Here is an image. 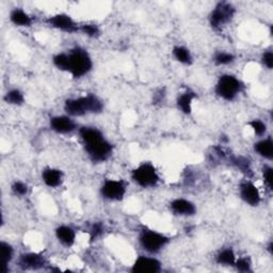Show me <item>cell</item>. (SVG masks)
Instances as JSON below:
<instances>
[{
	"instance_id": "obj_4",
	"label": "cell",
	"mask_w": 273,
	"mask_h": 273,
	"mask_svg": "<svg viewBox=\"0 0 273 273\" xmlns=\"http://www.w3.org/2000/svg\"><path fill=\"white\" fill-rule=\"evenodd\" d=\"M131 178L137 185L142 188H154L160 180L156 168L151 162H143L137 167L132 171Z\"/></svg>"
},
{
	"instance_id": "obj_15",
	"label": "cell",
	"mask_w": 273,
	"mask_h": 273,
	"mask_svg": "<svg viewBox=\"0 0 273 273\" xmlns=\"http://www.w3.org/2000/svg\"><path fill=\"white\" fill-rule=\"evenodd\" d=\"M42 180L49 188H57L62 184L63 173L61 170L54 168H46L42 172Z\"/></svg>"
},
{
	"instance_id": "obj_27",
	"label": "cell",
	"mask_w": 273,
	"mask_h": 273,
	"mask_svg": "<svg viewBox=\"0 0 273 273\" xmlns=\"http://www.w3.org/2000/svg\"><path fill=\"white\" fill-rule=\"evenodd\" d=\"M250 126H251V128L253 129L254 133L258 137H261L264 135L267 131V125L265 122H263L261 120H258V119H255L253 121H251L249 123Z\"/></svg>"
},
{
	"instance_id": "obj_10",
	"label": "cell",
	"mask_w": 273,
	"mask_h": 273,
	"mask_svg": "<svg viewBox=\"0 0 273 273\" xmlns=\"http://www.w3.org/2000/svg\"><path fill=\"white\" fill-rule=\"evenodd\" d=\"M161 271V263L157 258L139 256L131 267L133 273H158Z\"/></svg>"
},
{
	"instance_id": "obj_26",
	"label": "cell",
	"mask_w": 273,
	"mask_h": 273,
	"mask_svg": "<svg viewBox=\"0 0 273 273\" xmlns=\"http://www.w3.org/2000/svg\"><path fill=\"white\" fill-rule=\"evenodd\" d=\"M52 62L57 68H59L60 71L68 72V54L61 52L56 54L52 59Z\"/></svg>"
},
{
	"instance_id": "obj_11",
	"label": "cell",
	"mask_w": 273,
	"mask_h": 273,
	"mask_svg": "<svg viewBox=\"0 0 273 273\" xmlns=\"http://www.w3.org/2000/svg\"><path fill=\"white\" fill-rule=\"evenodd\" d=\"M239 195L250 206H258L261 197L257 187L250 180H245L239 186Z\"/></svg>"
},
{
	"instance_id": "obj_33",
	"label": "cell",
	"mask_w": 273,
	"mask_h": 273,
	"mask_svg": "<svg viewBox=\"0 0 273 273\" xmlns=\"http://www.w3.org/2000/svg\"><path fill=\"white\" fill-rule=\"evenodd\" d=\"M261 62H263V64L267 68L271 70L272 66H273V52L271 50H268V51L264 52L263 57H261Z\"/></svg>"
},
{
	"instance_id": "obj_3",
	"label": "cell",
	"mask_w": 273,
	"mask_h": 273,
	"mask_svg": "<svg viewBox=\"0 0 273 273\" xmlns=\"http://www.w3.org/2000/svg\"><path fill=\"white\" fill-rule=\"evenodd\" d=\"M242 87L241 81L237 77L234 75L225 74L218 79L214 91L215 94L222 99L232 101L241 92Z\"/></svg>"
},
{
	"instance_id": "obj_32",
	"label": "cell",
	"mask_w": 273,
	"mask_h": 273,
	"mask_svg": "<svg viewBox=\"0 0 273 273\" xmlns=\"http://www.w3.org/2000/svg\"><path fill=\"white\" fill-rule=\"evenodd\" d=\"M104 225H102L101 223H94L92 225V227H91V231H90V234H91V240H95V239L99 238L102 234H104Z\"/></svg>"
},
{
	"instance_id": "obj_19",
	"label": "cell",
	"mask_w": 273,
	"mask_h": 273,
	"mask_svg": "<svg viewBox=\"0 0 273 273\" xmlns=\"http://www.w3.org/2000/svg\"><path fill=\"white\" fill-rule=\"evenodd\" d=\"M197 97V94L195 92H192L190 90H187L185 93L180 94L177 97V107L178 109L185 113V115H190L192 111V101Z\"/></svg>"
},
{
	"instance_id": "obj_6",
	"label": "cell",
	"mask_w": 273,
	"mask_h": 273,
	"mask_svg": "<svg viewBox=\"0 0 273 273\" xmlns=\"http://www.w3.org/2000/svg\"><path fill=\"white\" fill-rule=\"evenodd\" d=\"M85 150L92 161L105 162L111 157L113 146L104 137H101V138H98L94 141L86 143Z\"/></svg>"
},
{
	"instance_id": "obj_2",
	"label": "cell",
	"mask_w": 273,
	"mask_h": 273,
	"mask_svg": "<svg viewBox=\"0 0 273 273\" xmlns=\"http://www.w3.org/2000/svg\"><path fill=\"white\" fill-rule=\"evenodd\" d=\"M67 54L68 73H71L74 78H83L92 70V58H91V56L86 49L81 47H75Z\"/></svg>"
},
{
	"instance_id": "obj_24",
	"label": "cell",
	"mask_w": 273,
	"mask_h": 273,
	"mask_svg": "<svg viewBox=\"0 0 273 273\" xmlns=\"http://www.w3.org/2000/svg\"><path fill=\"white\" fill-rule=\"evenodd\" d=\"M5 101L8 102L10 105H15V106H20L24 104L25 101V96L17 89L10 90L9 92L5 95Z\"/></svg>"
},
{
	"instance_id": "obj_14",
	"label": "cell",
	"mask_w": 273,
	"mask_h": 273,
	"mask_svg": "<svg viewBox=\"0 0 273 273\" xmlns=\"http://www.w3.org/2000/svg\"><path fill=\"white\" fill-rule=\"evenodd\" d=\"M171 211L176 215H183V217H191L197 213V207L192 202L186 199H175L170 204Z\"/></svg>"
},
{
	"instance_id": "obj_31",
	"label": "cell",
	"mask_w": 273,
	"mask_h": 273,
	"mask_svg": "<svg viewBox=\"0 0 273 273\" xmlns=\"http://www.w3.org/2000/svg\"><path fill=\"white\" fill-rule=\"evenodd\" d=\"M273 170L271 167L269 166H265L263 169V177H264V181L266 186L268 187L269 190H272V185H273Z\"/></svg>"
},
{
	"instance_id": "obj_29",
	"label": "cell",
	"mask_w": 273,
	"mask_h": 273,
	"mask_svg": "<svg viewBox=\"0 0 273 273\" xmlns=\"http://www.w3.org/2000/svg\"><path fill=\"white\" fill-rule=\"evenodd\" d=\"M80 30L89 38H97V37H99V33H100L98 26H96L94 24L83 25V26H80Z\"/></svg>"
},
{
	"instance_id": "obj_23",
	"label": "cell",
	"mask_w": 273,
	"mask_h": 273,
	"mask_svg": "<svg viewBox=\"0 0 273 273\" xmlns=\"http://www.w3.org/2000/svg\"><path fill=\"white\" fill-rule=\"evenodd\" d=\"M0 248H2V264H3V272H8V266L11 263V260L13 259L14 256V250L12 245L9 244L8 242L2 241L0 243Z\"/></svg>"
},
{
	"instance_id": "obj_1",
	"label": "cell",
	"mask_w": 273,
	"mask_h": 273,
	"mask_svg": "<svg viewBox=\"0 0 273 273\" xmlns=\"http://www.w3.org/2000/svg\"><path fill=\"white\" fill-rule=\"evenodd\" d=\"M104 104L102 101L94 94H88L87 96L70 98L64 102V110L68 116L71 117H83L88 113H97L102 112Z\"/></svg>"
},
{
	"instance_id": "obj_28",
	"label": "cell",
	"mask_w": 273,
	"mask_h": 273,
	"mask_svg": "<svg viewBox=\"0 0 273 273\" xmlns=\"http://www.w3.org/2000/svg\"><path fill=\"white\" fill-rule=\"evenodd\" d=\"M234 267L240 272H251L252 271V263L250 258L248 257H241L239 259H236Z\"/></svg>"
},
{
	"instance_id": "obj_30",
	"label": "cell",
	"mask_w": 273,
	"mask_h": 273,
	"mask_svg": "<svg viewBox=\"0 0 273 273\" xmlns=\"http://www.w3.org/2000/svg\"><path fill=\"white\" fill-rule=\"evenodd\" d=\"M12 191L15 196H18V197H25L27 196V193H28V186L25 184V183H22V181H15V183L12 185Z\"/></svg>"
},
{
	"instance_id": "obj_21",
	"label": "cell",
	"mask_w": 273,
	"mask_h": 273,
	"mask_svg": "<svg viewBox=\"0 0 273 273\" xmlns=\"http://www.w3.org/2000/svg\"><path fill=\"white\" fill-rule=\"evenodd\" d=\"M231 162L234 167H236L239 171H240V172L245 174L248 177L253 175L251 162H250L248 158L243 156H235V157H232Z\"/></svg>"
},
{
	"instance_id": "obj_20",
	"label": "cell",
	"mask_w": 273,
	"mask_h": 273,
	"mask_svg": "<svg viewBox=\"0 0 273 273\" xmlns=\"http://www.w3.org/2000/svg\"><path fill=\"white\" fill-rule=\"evenodd\" d=\"M236 255L234 250L231 248H226L221 250V251L215 256V263L220 266H227V267H234L236 261Z\"/></svg>"
},
{
	"instance_id": "obj_9",
	"label": "cell",
	"mask_w": 273,
	"mask_h": 273,
	"mask_svg": "<svg viewBox=\"0 0 273 273\" xmlns=\"http://www.w3.org/2000/svg\"><path fill=\"white\" fill-rule=\"evenodd\" d=\"M47 22L50 27L66 33H76L80 30V27L77 25V22L70 15L63 13L48 17Z\"/></svg>"
},
{
	"instance_id": "obj_13",
	"label": "cell",
	"mask_w": 273,
	"mask_h": 273,
	"mask_svg": "<svg viewBox=\"0 0 273 273\" xmlns=\"http://www.w3.org/2000/svg\"><path fill=\"white\" fill-rule=\"evenodd\" d=\"M50 128L57 133L66 134L75 131L77 126L76 123L70 117L58 116L50 119Z\"/></svg>"
},
{
	"instance_id": "obj_34",
	"label": "cell",
	"mask_w": 273,
	"mask_h": 273,
	"mask_svg": "<svg viewBox=\"0 0 273 273\" xmlns=\"http://www.w3.org/2000/svg\"><path fill=\"white\" fill-rule=\"evenodd\" d=\"M166 96L165 91L162 89L158 90V92L156 94H154V104H160V102L163 101Z\"/></svg>"
},
{
	"instance_id": "obj_16",
	"label": "cell",
	"mask_w": 273,
	"mask_h": 273,
	"mask_svg": "<svg viewBox=\"0 0 273 273\" xmlns=\"http://www.w3.org/2000/svg\"><path fill=\"white\" fill-rule=\"evenodd\" d=\"M56 237L65 247H72L76 241V232L71 226L61 225L56 229Z\"/></svg>"
},
{
	"instance_id": "obj_8",
	"label": "cell",
	"mask_w": 273,
	"mask_h": 273,
	"mask_svg": "<svg viewBox=\"0 0 273 273\" xmlns=\"http://www.w3.org/2000/svg\"><path fill=\"white\" fill-rule=\"evenodd\" d=\"M127 186L124 180L121 179H106L101 185L100 195L105 200L119 202L122 201L126 195Z\"/></svg>"
},
{
	"instance_id": "obj_7",
	"label": "cell",
	"mask_w": 273,
	"mask_h": 273,
	"mask_svg": "<svg viewBox=\"0 0 273 273\" xmlns=\"http://www.w3.org/2000/svg\"><path fill=\"white\" fill-rule=\"evenodd\" d=\"M236 10L229 3H219L211 11L209 15V24L215 31H220L233 19Z\"/></svg>"
},
{
	"instance_id": "obj_18",
	"label": "cell",
	"mask_w": 273,
	"mask_h": 273,
	"mask_svg": "<svg viewBox=\"0 0 273 273\" xmlns=\"http://www.w3.org/2000/svg\"><path fill=\"white\" fill-rule=\"evenodd\" d=\"M254 150L260 157L267 159V160H271L273 158V141L271 137L256 142L254 144Z\"/></svg>"
},
{
	"instance_id": "obj_17",
	"label": "cell",
	"mask_w": 273,
	"mask_h": 273,
	"mask_svg": "<svg viewBox=\"0 0 273 273\" xmlns=\"http://www.w3.org/2000/svg\"><path fill=\"white\" fill-rule=\"evenodd\" d=\"M10 20L18 27H30L33 22L32 17L24 10L16 8L10 13Z\"/></svg>"
},
{
	"instance_id": "obj_25",
	"label": "cell",
	"mask_w": 273,
	"mask_h": 273,
	"mask_svg": "<svg viewBox=\"0 0 273 273\" xmlns=\"http://www.w3.org/2000/svg\"><path fill=\"white\" fill-rule=\"evenodd\" d=\"M235 61V56L227 51H218L213 56V62L215 65H229Z\"/></svg>"
},
{
	"instance_id": "obj_12",
	"label": "cell",
	"mask_w": 273,
	"mask_h": 273,
	"mask_svg": "<svg viewBox=\"0 0 273 273\" xmlns=\"http://www.w3.org/2000/svg\"><path fill=\"white\" fill-rule=\"evenodd\" d=\"M18 265L22 270H40L46 265V259L38 253H25L20 255Z\"/></svg>"
},
{
	"instance_id": "obj_35",
	"label": "cell",
	"mask_w": 273,
	"mask_h": 273,
	"mask_svg": "<svg viewBox=\"0 0 273 273\" xmlns=\"http://www.w3.org/2000/svg\"><path fill=\"white\" fill-rule=\"evenodd\" d=\"M272 248H273V243H272V241H270L268 244V250H269L270 254H272Z\"/></svg>"
},
{
	"instance_id": "obj_22",
	"label": "cell",
	"mask_w": 273,
	"mask_h": 273,
	"mask_svg": "<svg viewBox=\"0 0 273 273\" xmlns=\"http://www.w3.org/2000/svg\"><path fill=\"white\" fill-rule=\"evenodd\" d=\"M174 58L181 64L191 65L193 63V57L190 50L184 46H175L172 50Z\"/></svg>"
},
{
	"instance_id": "obj_5",
	"label": "cell",
	"mask_w": 273,
	"mask_h": 273,
	"mask_svg": "<svg viewBox=\"0 0 273 273\" xmlns=\"http://www.w3.org/2000/svg\"><path fill=\"white\" fill-rule=\"evenodd\" d=\"M139 242L146 252H149L151 254H156L158 252H160L161 250L170 242V239L166 235L158 233L156 231L144 230L140 233Z\"/></svg>"
}]
</instances>
